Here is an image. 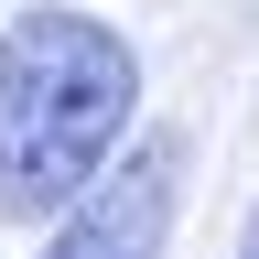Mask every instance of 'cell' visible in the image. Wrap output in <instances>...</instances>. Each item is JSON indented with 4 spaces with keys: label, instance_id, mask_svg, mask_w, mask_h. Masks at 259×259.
I'll use <instances>...</instances> for the list:
<instances>
[{
    "label": "cell",
    "instance_id": "obj_1",
    "mask_svg": "<svg viewBox=\"0 0 259 259\" xmlns=\"http://www.w3.org/2000/svg\"><path fill=\"white\" fill-rule=\"evenodd\" d=\"M130 97H141L130 32L97 11H65V0H32L0 32V216L11 227L54 216L119 151Z\"/></svg>",
    "mask_w": 259,
    "mask_h": 259
},
{
    "label": "cell",
    "instance_id": "obj_2",
    "mask_svg": "<svg viewBox=\"0 0 259 259\" xmlns=\"http://www.w3.org/2000/svg\"><path fill=\"white\" fill-rule=\"evenodd\" d=\"M173 173H184L173 141H141L130 162H97L54 205L44 259H162L173 248Z\"/></svg>",
    "mask_w": 259,
    "mask_h": 259
},
{
    "label": "cell",
    "instance_id": "obj_3",
    "mask_svg": "<svg viewBox=\"0 0 259 259\" xmlns=\"http://www.w3.org/2000/svg\"><path fill=\"white\" fill-rule=\"evenodd\" d=\"M238 259H259V216H248V238H238Z\"/></svg>",
    "mask_w": 259,
    "mask_h": 259
}]
</instances>
